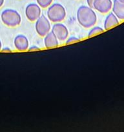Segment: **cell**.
Listing matches in <instances>:
<instances>
[{
	"mask_svg": "<svg viewBox=\"0 0 124 132\" xmlns=\"http://www.w3.org/2000/svg\"><path fill=\"white\" fill-rule=\"evenodd\" d=\"M41 15V7L37 4L30 3L26 6L25 15L30 21H36Z\"/></svg>",
	"mask_w": 124,
	"mask_h": 132,
	"instance_id": "5",
	"label": "cell"
},
{
	"mask_svg": "<svg viewBox=\"0 0 124 132\" xmlns=\"http://www.w3.org/2000/svg\"><path fill=\"white\" fill-rule=\"evenodd\" d=\"M76 18L79 24L85 28L94 27L97 22V15L95 12L89 6H80L77 10Z\"/></svg>",
	"mask_w": 124,
	"mask_h": 132,
	"instance_id": "1",
	"label": "cell"
},
{
	"mask_svg": "<svg viewBox=\"0 0 124 132\" xmlns=\"http://www.w3.org/2000/svg\"><path fill=\"white\" fill-rule=\"evenodd\" d=\"M112 12L120 20H124V3L114 0L112 7Z\"/></svg>",
	"mask_w": 124,
	"mask_h": 132,
	"instance_id": "9",
	"label": "cell"
},
{
	"mask_svg": "<svg viewBox=\"0 0 124 132\" xmlns=\"http://www.w3.org/2000/svg\"><path fill=\"white\" fill-rule=\"evenodd\" d=\"M48 19L52 23H59L65 19L66 10L64 6L59 3H54L48 7L47 12Z\"/></svg>",
	"mask_w": 124,
	"mask_h": 132,
	"instance_id": "2",
	"label": "cell"
},
{
	"mask_svg": "<svg viewBox=\"0 0 124 132\" xmlns=\"http://www.w3.org/2000/svg\"><path fill=\"white\" fill-rule=\"evenodd\" d=\"M14 45L16 49L18 51L23 52L28 50L29 47V42L26 36L24 35H18L14 40Z\"/></svg>",
	"mask_w": 124,
	"mask_h": 132,
	"instance_id": "8",
	"label": "cell"
},
{
	"mask_svg": "<svg viewBox=\"0 0 124 132\" xmlns=\"http://www.w3.org/2000/svg\"><path fill=\"white\" fill-rule=\"evenodd\" d=\"M95 0H87V5L89 7L93 8V4H94V2Z\"/></svg>",
	"mask_w": 124,
	"mask_h": 132,
	"instance_id": "16",
	"label": "cell"
},
{
	"mask_svg": "<svg viewBox=\"0 0 124 132\" xmlns=\"http://www.w3.org/2000/svg\"><path fill=\"white\" fill-rule=\"evenodd\" d=\"M1 48H2V43H1V41L0 40V50H1Z\"/></svg>",
	"mask_w": 124,
	"mask_h": 132,
	"instance_id": "19",
	"label": "cell"
},
{
	"mask_svg": "<svg viewBox=\"0 0 124 132\" xmlns=\"http://www.w3.org/2000/svg\"><path fill=\"white\" fill-rule=\"evenodd\" d=\"M4 1H5V0H0V8L3 5Z\"/></svg>",
	"mask_w": 124,
	"mask_h": 132,
	"instance_id": "18",
	"label": "cell"
},
{
	"mask_svg": "<svg viewBox=\"0 0 124 132\" xmlns=\"http://www.w3.org/2000/svg\"><path fill=\"white\" fill-rule=\"evenodd\" d=\"M80 41V39L78 38V37H75V36H71V37H68L66 39L65 43L67 45H68V44H72L74 43L78 42V41Z\"/></svg>",
	"mask_w": 124,
	"mask_h": 132,
	"instance_id": "14",
	"label": "cell"
},
{
	"mask_svg": "<svg viewBox=\"0 0 124 132\" xmlns=\"http://www.w3.org/2000/svg\"><path fill=\"white\" fill-rule=\"evenodd\" d=\"M37 4L42 9H47L52 3L53 0H36Z\"/></svg>",
	"mask_w": 124,
	"mask_h": 132,
	"instance_id": "13",
	"label": "cell"
},
{
	"mask_svg": "<svg viewBox=\"0 0 124 132\" xmlns=\"http://www.w3.org/2000/svg\"><path fill=\"white\" fill-rule=\"evenodd\" d=\"M52 32H53L58 41H64L68 36V30L65 24L59 23H55L52 27Z\"/></svg>",
	"mask_w": 124,
	"mask_h": 132,
	"instance_id": "6",
	"label": "cell"
},
{
	"mask_svg": "<svg viewBox=\"0 0 124 132\" xmlns=\"http://www.w3.org/2000/svg\"><path fill=\"white\" fill-rule=\"evenodd\" d=\"M40 48L37 46H35V45H33V46H31L30 47H28V51H36V50H40Z\"/></svg>",
	"mask_w": 124,
	"mask_h": 132,
	"instance_id": "15",
	"label": "cell"
},
{
	"mask_svg": "<svg viewBox=\"0 0 124 132\" xmlns=\"http://www.w3.org/2000/svg\"><path fill=\"white\" fill-rule=\"evenodd\" d=\"M119 1H121V2H123V3H124V0H118Z\"/></svg>",
	"mask_w": 124,
	"mask_h": 132,
	"instance_id": "20",
	"label": "cell"
},
{
	"mask_svg": "<svg viewBox=\"0 0 124 132\" xmlns=\"http://www.w3.org/2000/svg\"><path fill=\"white\" fill-rule=\"evenodd\" d=\"M1 51L4 52H11L12 50L9 47L5 46V47H3L1 48Z\"/></svg>",
	"mask_w": 124,
	"mask_h": 132,
	"instance_id": "17",
	"label": "cell"
},
{
	"mask_svg": "<svg viewBox=\"0 0 124 132\" xmlns=\"http://www.w3.org/2000/svg\"><path fill=\"white\" fill-rule=\"evenodd\" d=\"M112 0H95L92 9L102 14H107L112 9Z\"/></svg>",
	"mask_w": 124,
	"mask_h": 132,
	"instance_id": "7",
	"label": "cell"
},
{
	"mask_svg": "<svg viewBox=\"0 0 124 132\" xmlns=\"http://www.w3.org/2000/svg\"><path fill=\"white\" fill-rule=\"evenodd\" d=\"M104 30L105 29H103V28L100 27H92V28L90 29L89 34H88V37H92V36H94L95 35L98 34L102 33V32H104Z\"/></svg>",
	"mask_w": 124,
	"mask_h": 132,
	"instance_id": "12",
	"label": "cell"
},
{
	"mask_svg": "<svg viewBox=\"0 0 124 132\" xmlns=\"http://www.w3.org/2000/svg\"><path fill=\"white\" fill-rule=\"evenodd\" d=\"M35 29L37 34L41 37H45L51 29L50 20L44 14H41L36 20Z\"/></svg>",
	"mask_w": 124,
	"mask_h": 132,
	"instance_id": "4",
	"label": "cell"
},
{
	"mask_svg": "<svg viewBox=\"0 0 124 132\" xmlns=\"http://www.w3.org/2000/svg\"><path fill=\"white\" fill-rule=\"evenodd\" d=\"M44 45L45 48H55L58 46L59 45V41L56 37L55 35L53 34V32H49L44 38Z\"/></svg>",
	"mask_w": 124,
	"mask_h": 132,
	"instance_id": "10",
	"label": "cell"
},
{
	"mask_svg": "<svg viewBox=\"0 0 124 132\" xmlns=\"http://www.w3.org/2000/svg\"><path fill=\"white\" fill-rule=\"evenodd\" d=\"M1 19L3 24L9 27H16L21 22V17L18 11L14 9H5L1 14Z\"/></svg>",
	"mask_w": 124,
	"mask_h": 132,
	"instance_id": "3",
	"label": "cell"
},
{
	"mask_svg": "<svg viewBox=\"0 0 124 132\" xmlns=\"http://www.w3.org/2000/svg\"><path fill=\"white\" fill-rule=\"evenodd\" d=\"M119 19L114 14L113 12H111L107 15L104 21V29L109 30L111 28L115 27L119 24Z\"/></svg>",
	"mask_w": 124,
	"mask_h": 132,
	"instance_id": "11",
	"label": "cell"
}]
</instances>
